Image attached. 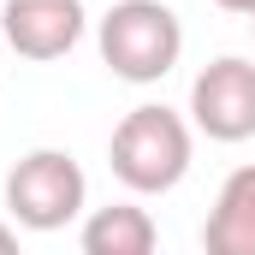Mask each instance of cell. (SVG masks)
Wrapping results in <instances>:
<instances>
[{"label":"cell","mask_w":255,"mask_h":255,"mask_svg":"<svg viewBox=\"0 0 255 255\" xmlns=\"http://www.w3.org/2000/svg\"><path fill=\"white\" fill-rule=\"evenodd\" d=\"M83 166L65 148H30L12 172H6V214L24 232H60L83 214Z\"/></svg>","instance_id":"3"},{"label":"cell","mask_w":255,"mask_h":255,"mask_svg":"<svg viewBox=\"0 0 255 255\" xmlns=\"http://www.w3.org/2000/svg\"><path fill=\"white\" fill-rule=\"evenodd\" d=\"M214 6H226V12H238V18H255V0H214Z\"/></svg>","instance_id":"9"},{"label":"cell","mask_w":255,"mask_h":255,"mask_svg":"<svg viewBox=\"0 0 255 255\" xmlns=\"http://www.w3.org/2000/svg\"><path fill=\"white\" fill-rule=\"evenodd\" d=\"M160 244L148 208L136 202H113V208H95L83 220V255H148Z\"/></svg>","instance_id":"7"},{"label":"cell","mask_w":255,"mask_h":255,"mask_svg":"<svg viewBox=\"0 0 255 255\" xmlns=\"http://www.w3.org/2000/svg\"><path fill=\"white\" fill-rule=\"evenodd\" d=\"M18 250V226H6V220H0V255H12Z\"/></svg>","instance_id":"8"},{"label":"cell","mask_w":255,"mask_h":255,"mask_svg":"<svg viewBox=\"0 0 255 255\" xmlns=\"http://www.w3.org/2000/svg\"><path fill=\"white\" fill-rule=\"evenodd\" d=\"M196 154V136L184 125V113L160 107V101H142L130 107L125 119L113 125V142H107V160H113V178L136 196H166L184 184Z\"/></svg>","instance_id":"1"},{"label":"cell","mask_w":255,"mask_h":255,"mask_svg":"<svg viewBox=\"0 0 255 255\" xmlns=\"http://www.w3.org/2000/svg\"><path fill=\"white\" fill-rule=\"evenodd\" d=\"M101 60L125 83H160L184 54V24L166 0H113L101 12Z\"/></svg>","instance_id":"2"},{"label":"cell","mask_w":255,"mask_h":255,"mask_svg":"<svg viewBox=\"0 0 255 255\" xmlns=\"http://www.w3.org/2000/svg\"><path fill=\"white\" fill-rule=\"evenodd\" d=\"M202 250L208 255H255V166H238L220 184L214 214L202 226Z\"/></svg>","instance_id":"6"},{"label":"cell","mask_w":255,"mask_h":255,"mask_svg":"<svg viewBox=\"0 0 255 255\" xmlns=\"http://www.w3.org/2000/svg\"><path fill=\"white\" fill-rule=\"evenodd\" d=\"M83 0H6L0 42L24 60H65L83 42Z\"/></svg>","instance_id":"5"},{"label":"cell","mask_w":255,"mask_h":255,"mask_svg":"<svg viewBox=\"0 0 255 255\" xmlns=\"http://www.w3.org/2000/svg\"><path fill=\"white\" fill-rule=\"evenodd\" d=\"M190 125L208 142H250L255 136V65L226 54L202 65L190 83Z\"/></svg>","instance_id":"4"}]
</instances>
